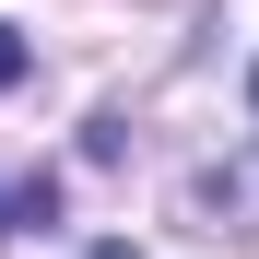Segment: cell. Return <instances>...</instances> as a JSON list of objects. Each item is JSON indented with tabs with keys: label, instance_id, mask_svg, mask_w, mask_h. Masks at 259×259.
<instances>
[{
	"label": "cell",
	"instance_id": "2",
	"mask_svg": "<svg viewBox=\"0 0 259 259\" xmlns=\"http://www.w3.org/2000/svg\"><path fill=\"white\" fill-rule=\"evenodd\" d=\"M12 82H24V35L0 24V95H12Z\"/></svg>",
	"mask_w": 259,
	"mask_h": 259
},
{
	"label": "cell",
	"instance_id": "1",
	"mask_svg": "<svg viewBox=\"0 0 259 259\" xmlns=\"http://www.w3.org/2000/svg\"><path fill=\"white\" fill-rule=\"evenodd\" d=\"M48 212H59V189H48V177H0V236L48 224Z\"/></svg>",
	"mask_w": 259,
	"mask_h": 259
}]
</instances>
